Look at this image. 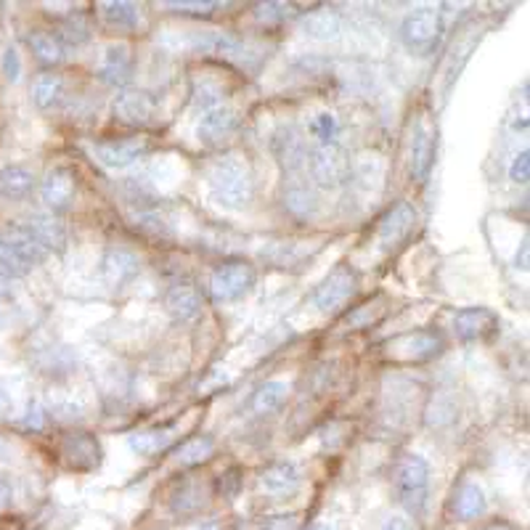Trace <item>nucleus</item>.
<instances>
[{"instance_id": "b1692460", "label": "nucleus", "mask_w": 530, "mask_h": 530, "mask_svg": "<svg viewBox=\"0 0 530 530\" xmlns=\"http://www.w3.org/2000/svg\"><path fill=\"white\" fill-rule=\"evenodd\" d=\"M178 427L176 424H165V427H151L128 435V448L139 457H157L162 451H168V446L176 440Z\"/></svg>"}, {"instance_id": "aec40b11", "label": "nucleus", "mask_w": 530, "mask_h": 530, "mask_svg": "<svg viewBox=\"0 0 530 530\" xmlns=\"http://www.w3.org/2000/svg\"><path fill=\"white\" fill-rule=\"evenodd\" d=\"M62 457L67 459L72 469H96L101 464V443L88 432H77L64 438Z\"/></svg>"}, {"instance_id": "f704fd0d", "label": "nucleus", "mask_w": 530, "mask_h": 530, "mask_svg": "<svg viewBox=\"0 0 530 530\" xmlns=\"http://www.w3.org/2000/svg\"><path fill=\"white\" fill-rule=\"evenodd\" d=\"M311 133L316 136L318 143H332L337 139V133H340V125H337V117L334 114H329V111H321L313 117V122H311Z\"/></svg>"}, {"instance_id": "72a5a7b5", "label": "nucleus", "mask_w": 530, "mask_h": 530, "mask_svg": "<svg viewBox=\"0 0 530 530\" xmlns=\"http://www.w3.org/2000/svg\"><path fill=\"white\" fill-rule=\"evenodd\" d=\"M292 16H297V11L289 3H260V5H255V19L260 24H265V27L282 24L286 19H292Z\"/></svg>"}, {"instance_id": "a18cd8bd", "label": "nucleus", "mask_w": 530, "mask_h": 530, "mask_svg": "<svg viewBox=\"0 0 530 530\" xmlns=\"http://www.w3.org/2000/svg\"><path fill=\"white\" fill-rule=\"evenodd\" d=\"M0 454H3V440H0Z\"/></svg>"}, {"instance_id": "7ed1b4c3", "label": "nucleus", "mask_w": 530, "mask_h": 530, "mask_svg": "<svg viewBox=\"0 0 530 530\" xmlns=\"http://www.w3.org/2000/svg\"><path fill=\"white\" fill-rule=\"evenodd\" d=\"M308 170H311V180L313 186L323 188V191H334L340 186L348 183L351 178V159L348 151L337 141L318 143L308 151Z\"/></svg>"}, {"instance_id": "4be33fe9", "label": "nucleus", "mask_w": 530, "mask_h": 530, "mask_svg": "<svg viewBox=\"0 0 530 530\" xmlns=\"http://www.w3.org/2000/svg\"><path fill=\"white\" fill-rule=\"evenodd\" d=\"M22 226L35 236L37 245L45 249V252H51V249L62 252V249L67 247V228H64V223H62L59 217H53V215H40V212H37L33 217H27Z\"/></svg>"}, {"instance_id": "6e6552de", "label": "nucleus", "mask_w": 530, "mask_h": 530, "mask_svg": "<svg viewBox=\"0 0 530 530\" xmlns=\"http://www.w3.org/2000/svg\"><path fill=\"white\" fill-rule=\"evenodd\" d=\"M0 247L5 249L27 274L37 268L45 257H48V252L37 245V239L22 226V223H14V226H5L3 231H0Z\"/></svg>"}, {"instance_id": "39448f33", "label": "nucleus", "mask_w": 530, "mask_h": 530, "mask_svg": "<svg viewBox=\"0 0 530 530\" xmlns=\"http://www.w3.org/2000/svg\"><path fill=\"white\" fill-rule=\"evenodd\" d=\"M358 292V276L351 265H337L323 282L318 284L316 292H313V305L318 308V313L323 316H334L340 313Z\"/></svg>"}, {"instance_id": "58836bf2", "label": "nucleus", "mask_w": 530, "mask_h": 530, "mask_svg": "<svg viewBox=\"0 0 530 530\" xmlns=\"http://www.w3.org/2000/svg\"><path fill=\"white\" fill-rule=\"evenodd\" d=\"M11 501H14V486H11V480L0 472V512H5V509L11 506Z\"/></svg>"}, {"instance_id": "4468645a", "label": "nucleus", "mask_w": 530, "mask_h": 530, "mask_svg": "<svg viewBox=\"0 0 530 530\" xmlns=\"http://www.w3.org/2000/svg\"><path fill=\"white\" fill-rule=\"evenodd\" d=\"M157 101L146 91H125L114 99V120L130 128H143L154 120Z\"/></svg>"}, {"instance_id": "4c0bfd02", "label": "nucleus", "mask_w": 530, "mask_h": 530, "mask_svg": "<svg viewBox=\"0 0 530 530\" xmlns=\"http://www.w3.org/2000/svg\"><path fill=\"white\" fill-rule=\"evenodd\" d=\"M509 178L517 183V186H525L530 178V154L528 149H523L515 159H512V168H509Z\"/></svg>"}, {"instance_id": "9b49d317", "label": "nucleus", "mask_w": 530, "mask_h": 530, "mask_svg": "<svg viewBox=\"0 0 530 530\" xmlns=\"http://www.w3.org/2000/svg\"><path fill=\"white\" fill-rule=\"evenodd\" d=\"M435 151H438V139H435V128L429 125L427 117H419L411 133V154H409V165H411V178L414 180H427L429 170L435 165Z\"/></svg>"}, {"instance_id": "423d86ee", "label": "nucleus", "mask_w": 530, "mask_h": 530, "mask_svg": "<svg viewBox=\"0 0 530 530\" xmlns=\"http://www.w3.org/2000/svg\"><path fill=\"white\" fill-rule=\"evenodd\" d=\"M443 35V16L435 8H417L400 22V40L411 51H429Z\"/></svg>"}, {"instance_id": "a19ab883", "label": "nucleus", "mask_w": 530, "mask_h": 530, "mask_svg": "<svg viewBox=\"0 0 530 530\" xmlns=\"http://www.w3.org/2000/svg\"><path fill=\"white\" fill-rule=\"evenodd\" d=\"M8 409H11V400H8V395H5V392L0 390V417H3V414H5Z\"/></svg>"}, {"instance_id": "c9c22d12", "label": "nucleus", "mask_w": 530, "mask_h": 530, "mask_svg": "<svg viewBox=\"0 0 530 530\" xmlns=\"http://www.w3.org/2000/svg\"><path fill=\"white\" fill-rule=\"evenodd\" d=\"M168 8L173 14L183 16H210L215 8H220L217 3H199V0H180V3H168Z\"/></svg>"}, {"instance_id": "bb28decb", "label": "nucleus", "mask_w": 530, "mask_h": 530, "mask_svg": "<svg viewBox=\"0 0 530 530\" xmlns=\"http://www.w3.org/2000/svg\"><path fill=\"white\" fill-rule=\"evenodd\" d=\"M99 16L111 30H136L141 22V8L136 3L109 0V3H99Z\"/></svg>"}, {"instance_id": "a878e982", "label": "nucleus", "mask_w": 530, "mask_h": 530, "mask_svg": "<svg viewBox=\"0 0 530 530\" xmlns=\"http://www.w3.org/2000/svg\"><path fill=\"white\" fill-rule=\"evenodd\" d=\"M284 207L297 217H311L318 210V197L308 180H289L284 186Z\"/></svg>"}, {"instance_id": "a211bd4d", "label": "nucleus", "mask_w": 530, "mask_h": 530, "mask_svg": "<svg viewBox=\"0 0 530 530\" xmlns=\"http://www.w3.org/2000/svg\"><path fill=\"white\" fill-rule=\"evenodd\" d=\"M40 197L45 207L53 212H62L74 202V176L70 168H53L40 183Z\"/></svg>"}, {"instance_id": "2f4dec72", "label": "nucleus", "mask_w": 530, "mask_h": 530, "mask_svg": "<svg viewBox=\"0 0 530 530\" xmlns=\"http://www.w3.org/2000/svg\"><path fill=\"white\" fill-rule=\"evenodd\" d=\"M212 451H215V440H212L210 435L191 438V440H186L176 451V461L180 467H197V464L210 459Z\"/></svg>"}, {"instance_id": "c03bdc74", "label": "nucleus", "mask_w": 530, "mask_h": 530, "mask_svg": "<svg viewBox=\"0 0 530 530\" xmlns=\"http://www.w3.org/2000/svg\"><path fill=\"white\" fill-rule=\"evenodd\" d=\"M308 530H329L326 525H313V528H308Z\"/></svg>"}, {"instance_id": "c756f323", "label": "nucleus", "mask_w": 530, "mask_h": 530, "mask_svg": "<svg viewBox=\"0 0 530 530\" xmlns=\"http://www.w3.org/2000/svg\"><path fill=\"white\" fill-rule=\"evenodd\" d=\"M286 395H289V385L279 382V380H271V382H265V385H260V388L255 390L249 406H252L255 414L265 417V414H274V411L282 409L284 403H286Z\"/></svg>"}, {"instance_id": "412c9836", "label": "nucleus", "mask_w": 530, "mask_h": 530, "mask_svg": "<svg viewBox=\"0 0 530 530\" xmlns=\"http://www.w3.org/2000/svg\"><path fill=\"white\" fill-rule=\"evenodd\" d=\"M300 486V469L294 461H274L260 472V488L268 496H286L294 494Z\"/></svg>"}, {"instance_id": "20e7f679", "label": "nucleus", "mask_w": 530, "mask_h": 530, "mask_svg": "<svg viewBox=\"0 0 530 530\" xmlns=\"http://www.w3.org/2000/svg\"><path fill=\"white\" fill-rule=\"evenodd\" d=\"M255 282H257L255 265H249L245 260H228L212 271L207 286H210V297L215 303H234L245 297L255 286Z\"/></svg>"}, {"instance_id": "ea45409f", "label": "nucleus", "mask_w": 530, "mask_h": 530, "mask_svg": "<svg viewBox=\"0 0 530 530\" xmlns=\"http://www.w3.org/2000/svg\"><path fill=\"white\" fill-rule=\"evenodd\" d=\"M382 530H411V525H409V520H403V517H390Z\"/></svg>"}, {"instance_id": "79ce46f5", "label": "nucleus", "mask_w": 530, "mask_h": 530, "mask_svg": "<svg viewBox=\"0 0 530 530\" xmlns=\"http://www.w3.org/2000/svg\"><path fill=\"white\" fill-rule=\"evenodd\" d=\"M483 530H515L509 523H494V525H486Z\"/></svg>"}, {"instance_id": "473e14b6", "label": "nucleus", "mask_w": 530, "mask_h": 530, "mask_svg": "<svg viewBox=\"0 0 530 530\" xmlns=\"http://www.w3.org/2000/svg\"><path fill=\"white\" fill-rule=\"evenodd\" d=\"M207 501V488L202 483H183L173 494V512L178 515H191L197 509H202Z\"/></svg>"}, {"instance_id": "1a4fd4ad", "label": "nucleus", "mask_w": 530, "mask_h": 530, "mask_svg": "<svg viewBox=\"0 0 530 530\" xmlns=\"http://www.w3.org/2000/svg\"><path fill=\"white\" fill-rule=\"evenodd\" d=\"M101 282L109 289H122L141 274V257L128 247H109L101 257Z\"/></svg>"}, {"instance_id": "c85d7f7f", "label": "nucleus", "mask_w": 530, "mask_h": 530, "mask_svg": "<svg viewBox=\"0 0 530 530\" xmlns=\"http://www.w3.org/2000/svg\"><path fill=\"white\" fill-rule=\"evenodd\" d=\"M64 96H67V82L62 74H40L33 85V101L43 111L56 109L64 101Z\"/></svg>"}, {"instance_id": "ddd939ff", "label": "nucleus", "mask_w": 530, "mask_h": 530, "mask_svg": "<svg viewBox=\"0 0 530 530\" xmlns=\"http://www.w3.org/2000/svg\"><path fill=\"white\" fill-rule=\"evenodd\" d=\"M454 332L461 342H483L498 332V316L491 308H464L454 318Z\"/></svg>"}, {"instance_id": "9d476101", "label": "nucleus", "mask_w": 530, "mask_h": 530, "mask_svg": "<svg viewBox=\"0 0 530 530\" xmlns=\"http://www.w3.org/2000/svg\"><path fill=\"white\" fill-rule=\"evenodd\" d=\"M93 157L109 168V170H128L149 154L146 139H120V141H99L93 143Z\"/></svg>"}, {"instance_id": "5701e85b", "label": "nucleus", "mask_w": 530, "mask_h": 530, "mask_svg": "<svg viewBox=\"0 0 530 530\" xmlns=\"http://www.w3.org/2000/svg\"><path fill=\"white\" fill-rule=\"evenodd\" d=\"M300 30L311 40H337L342 35V16L332 8H316L300 16Z\"/></svg>"}, {"instance_id": "f257e3e1", "label": "nucleus", "mask_w": 530, "mask_h": 530, "mask_svg": "<svg viewBox=\"0 0 530 530\" xmlns=\"http://www.w3.org/2000/svg\"><path fill=\"white\" fill-rule=\"evenodd\" d=\"M210 199L228 212H239L249 207L255 197V180L249 162L242 154H226L220 157L207 173Z\"/></svg>"}, {"instance_id": "cd10ccee", "label": "nucleus", "mask_w": 530, "mask_h": 530, "mask_svg": "<svg viewBox=\"0 0 530 530\" xmlns=\"http://www.w3.org/2000/svg\"><path fill=\"white\" fill-rule=\"evenodd\" d=\"M35 173L24 165H5L0 170V197L5 199H24L35 188Z\"/></svg>"}, {"instance_id": "f8f14e48", "label": "nucleus", "mask_w": 530, "mask_h": 530, "mask_svg": "<svg viewBox=\"0 0 530 530\" xmlns=\"http://www.w3.org/2000/svg\"><path fill=\"white\" fill-rule=\"evenodd\" d=\"M271 151L274 157L279 159L284 170L294 173L305 165L308 159V146H305V139L300 136V130L294 125H279L271 136Z\"/></svg>"}, {"instance_id": "f3484780", "label": "nucleus", "mask_w": 530, "mask_h": 530, "mask_svg": "<svg viewBox=\"0 0 530 530\" xmlns=\"http://www.w3.org/2000/svg\"><path fill=\"white\" fill-rule=\"evenodd\" d=\"M165 311L170 313L173 321H180V323H188L202 316V292L197 289V284H173L165 294Z\"/></svg>"}, {"instance_id": "2eb2a0df", "label": "nucleus", "mask_w": 530, "mask_h": 530, "mask_svg": "<svg viewBox=\"0 0 530 530\" xmlns=\"http://www.w3.org/2000/svg\"><path fill=\"white\" fill-rule=\"evenodd\" d=\"M414 223H417V212H414V207H411L409 202H398L395 207H390V210L382 215V220H380V226H377V242L385 249H392L411 234Z\"/></svg>"}, {"instance_id": "dca6fc26", "label": "nucleus", "mask_w": 530, "mask_h": 530, "mask_svg": "<svg viewBox=\"0 0 530 530\" xmlns=\"http://www.w3.org/2000/svg\"><path fill=\"white\" fill-rule=\"evenodd\" d=\"M443 337L438 332H414L390 342V353L403 361H429L443 353Z\"/></svg>"}, {"instance_id": "e433bc0d", "label": "nucleus", "mask_w": 530, "mask_h": 530, "mask_svg": "<svg viewBox=\"0 0 530 530\" xmlns=\"http://www.w3.org/2000/svg\"><path fill=\"white\" fill-rule=\"evenodd\" d=\"M0 67H3V77H5L8 82H19V77H22V56H19L16 45H8V48L3 51Z\"/></svg>"}, {"instance_id": "0eeeda50", "label": "nucleus", "mask_w": 530, "mask_h": 530, "mask_svg": "<svg viewBox=\"0 0 530 530\" xmlns=\"http://www.w3.org/2000/svg\"><path fill=\"white\" fill-rule=\"evenodd\" d=\"M239 128V114L236 109L226 101L212 104L199 111V122H197V139L207 146L223 143L228 136H234V130Z\"/></svg>"}, {"instance_id": "37998d69", "label": "nucleus", "mask_w": 530, "mask_h": 530, "mask_svg": "<svg viewBox=\"0 0 530 530\" xmlns=\"http://www.w3.org/2000/svg\"><path fill=\"white\" fill-rule=\"evenodd\" d=\"M199 530H217V525H215V523H205Z\"/></svg>"}, {"instance_id": "393cba45", "label": "nucleus", "mask_w": 530, "mask_h": 530, "mask_svg": "<svg viewBox=\"0 0 530 530\" xmlns=\"http://www.w3.org/2000/svg\"><path fill=\"white\" fill-rule=\"evenodd\" d=\"M486 509H488V498H486L483 488L477 483H464V486H459V491L454 494V501H451V512H454V517L461 520V523H469V520L483 517Z\"/></svg>"}, {"instance_id": "6ab92c4d", "label": "nucleus", "mask_w": 530, "mask_h": 530, "mask_svg": "<svg viewBox=\"0 0 530 530\" xmlns=\"http://www.w3.org/2000/svg\"><path fill=\"white\" fill-rule=\"evenodd\" d=\"M99 77L106 85H125L133 77V53L128 43L106 45L104 56L99 62Z\"/></svg>"}, {"instance_id": "f03ea898", "label": "nucleus", "mask_w": 530, "mask_h": 530, "mask_svg": "<svg viewBox=\"0 0 530 530\" xmlns=\"http://www.w3.org/2000/svg\"><path fill=\"white\" fill-rule=\"evenodd\" d=\"M395 494L411 517H422L429 501V464L419 454H406L395 467Z\"/></svg>"}, {"instance_id": "7c9ffc66", "label": "nucleus", "mask_w": 530, "mask_h": 530, "mask_svg": "<svg viewBox=\"0 0 530 530\" xmlns=\"http://www.w3.org/2000/svg\"><path fill=\"white\" fill-rule=\"evenodd\" d=\"M30 48L43 64H62L64 62V43L62 37L53 35V33H33L30 35Z\"/></svg>"}]
</instances>
